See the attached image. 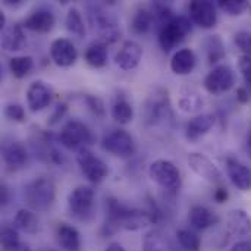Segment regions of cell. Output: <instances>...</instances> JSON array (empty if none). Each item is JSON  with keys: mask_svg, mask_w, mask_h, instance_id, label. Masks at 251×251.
Returning <instances> with one entry per match:
<instances>
[{"mask_svg": "<svg viewBox=\"0 0 251 251\" xmlns=\"http://www.w3.org/2000/svg\"><path fill=\"white\" fill-rule=\"evenodd\" d=\"M159 216L160 213L154 212V209H150V210L131 209V207L121 204L115 199H107L106 200V224L103 229L106 231V234H113L118 229L138 231L151 224H156L159 221Z\"/></svg>", "mask_w": 251, "mask_h": 251, "instance_id": "6da1fadb", "label": "cell"}, {"mask_svg": "<svg viewBox=\"0 0 251 251\" xmlns=\"http://www.w3.org/2000/svg\"><path fill=\"white\" fill-rule=\"evenodd\" d=\"M56 197V187L54 182L47 176L35 178L32 182H29L24 193L25 204L32 212H47Z\"/></svg>", "mask_w": 251, "mask_h": 251, "instance_id": "7a4b0ae2", "label": "cell"}, {"mask_svg": "<svg viewBox=\"0 0 251 251\" xmlns=\"http://www.w3.org/2000/svg\"><path fill=\"white\" fill-rule=\"evenodd\" d=\"M144 118L149 126H168L169 122L174 119V113L171 109L168 93L163 90H157L153 96L149 97L144 106Z\"/></svg>", "mask_w": 251, "mask_h": 251, "instance_id": "3957f363", "label": "cell"}, {"mask_svg": "<svg viewBox=\"0 0 251 251\" xmlns=\"http://www.w3.org/2000/svg\"><path fill=\"white\" fill-rule=\"evenodd\" d=\"M149 175L153 182H156L160 188L169 193L179 191L182 185L181 172L171 160L160 159V160L153 162L149 168Z\"/></svg>", "mask_w": 251, "mask_h": 251, "instance_id": "277c9868", "label": "cell"}, {"mask_svg": "<svg viewBox=\"0 0 251 251\" xmlns=\"http://www.w3.org/2000/svg\"><path fill=\"white\" fill-rule=\"evenodd\" d=\"M88 18L94 32H97L100 38V43L112 44L121 37L118 22L100 6H91L88 9Z\"/></svg>", "mask_w": 251, "mask_h": 251, "instance_id": "5b68a950", "label": "cell"}, {"mask_svg": "<svg viewBox=\"0 0 251 251\" xmlns=\"http://www.w3.org/2000/svg\"><path fill=\"white\" fill-rule=\"evenodd\" d=\"M59 141L63 147L69 150H81L94 143V135L84 122L78 119H71L62 128L59 134Z\"/></svg>", "mask_w": 251, "mask_h": 251, "instance_id": "8992f818", "label": "cell"}, {"mask_svg": "<svg viewBox=\"0 0 251 251\" xmlns=\"http://www.w3.org/2000/svg\"><path fill=\"white\" fill-rule=\"evenodd\" d=\"M191 19L185 16H175L171 22L159 28V44L165 51H171L181 44L188 32H191Z\"/></svg>", "mask_w": 251, "mask_h": 251, "instance_id": "52a82bcc", "label": "cell"}, {"mask_svg": "<svg viewBox=\"0 0 251 251\" xmlns=\"http://www.w3.org/2000/svg\"><path fill=\"white\" fill-rule=\"evenodd\" d=\"M68 209L74 218L79 221H88L94 209V190L87 185L72 190L68 197Z\"/></svg>", "mask_w": 251, "mask_h": 251, "instance_id": "ba28073f", "label": "cell"}, {"mask_svg": "<svg viewBox=\"0 0 251 251\" xmlns=\"http://www.w3.org/2000/svg\"><path fill=\"white\" fill-rule=\"evenodd\" d=\"M76 162H78L79 169L84 174V176L93 184H100L109 175L107 165L100 157H97L94 153H91L87 147L78 150Z\"/></svg>", "mask_w": 251, "mask_h": 251, "instance_id": "9c48e42d", "label": "cell"}, {"mask_svg": "<svg viewBox=\"0 0 251 251\" xmlns=\"http://www.w3.org/2000/svg\"><path fill=\"white\" fill-rule=\"evenodd\" d=\"M101 149L113 156L129 157L135 153V143L132 135L125 129H115L104 135L101 140Z\"/></svg>", "mask_w": 251, "mask_h": 251, "instance_id": "30bf717a", "label": "cell"}, {"mask_svg": "<svg viewBox=\"0 0 251 251\" xmlns=\"http://www.w3.org/2000/svg\"><path fill=\"white\" fill-rule=\"evenodd\" d=\"M235 84L234 71L228 65H219L213 68L204 78V88L210 94H224L229 91Z\"/></svg>", "mask_w": 251, "mask_h": 251, "instance_id": "8fae6325", "label": "cell"}, {"mask_svg": "<svg viewBox=\"0 0 251 251\" xmlns=\"http://www.w3.org/2000/svg\"><path fill=\"white\" fill-rule=\"evenodd\" d=\"M188 15L193 24L200 28L210 29L218 22V12L215 3L209 0H194L188 4Z\"/></svg>", "mask_w": 251, "mask_h": 251, "instance_id": "7c38bea8", "label": "cell"}, {"mask_svg": "<svg viewBox=\"0 0 251 251\" xmlns=\"http://www.w3.org/2000/svg\"><path fill=\"white\" fill-rule=\"evenodd\" d=\"M187 162H188V166L191 168V171L196 175H199L200 178H203L204 181L212 182V184H221L224 181L222 172L207 156H204L201 153H190Z\"/></svg>", "mask_w": 251, "mask_h": 251, "instance_id": "4fadbf2b", "label": "cell"}, {"mask_svg": "<svg viewBox=\"0 0 251 251\" xmlns=\"http://www.w3.org/2000/svg\"><path fill=\"white\" fill-rule=\"evenodd\" d=\"M50 57L54 65L60 68H69L76 62L78 51L75 44L68 38H57L50 46Z\"/></svg>", "mask_w": 251, "mask_h": 251, "instance_id": "5bb4252c", "label": "cell"}, {"mask_svg": "<svg viewBox=\"0 0 251 251\" xmlns=\"http://www.w3.org/2000/svg\"><path fill=\"white\" fill-rule=\"evenodd\" d=\"M53 99V91L43 81L32 82L26 90V104L31 112L37 113L46 109Z\"/></svg>", "mask_w": 251, "mask_h": 251, "instance_id": "9a60e30c", "label": "cell"}, {"mask_svg": "<svg viewBox=\"0 0 251 251\" xmlns=\"http://www.w3.org/2000/svg\"><path fill=\"white\" fill-rule=\"evenodd\" d=\"M143 57V49L135 41H125L115 56L116 65L122 71H132L140 65Z\"/></svg>", "mask_w": 251, "mask_h": 251, "instance_id": "2e32d148", "label": "cell"}, {"mask_svg": "<svg viewBox=\"0 0 251 251\" xmlns=\"http://www.w3.org/2000/svg\"><path fill=\"white\" fill-rule=\"evenodd\" d=\"M226 174L240 191L251 190V169L234 157L226 159Z\"/></svg>", "mask_w": 251, "mask_h": 251, "instance_id": "e0dca14e", "label": "cell"}, {"mask_svg": "<svg viewBox=\"0 0 251 251\" xmlns=\"http://www.w3.org/2000/svg\"><path fill=\"white\" fill-rule=\"evenodd\" d=\"M56 24V18L54 13L51 10L47 9H37L35 12H32L22 24L24 28L34 31V32H50L53 29Z\"/></svg>", "mask_w": 251, "mask_h": 251, "instance_id": "ac0fdd59", "label": "cell"}, {"mask_svg": "<svg viewBox=\"0 0 251 251\" xmlns=\"http://www.w3.org/2000/svg\"><path fill=\"white\" fill-rule=\"evenodd\" d=\"M226 229L234 237H246L251 232V219L246 210L234 209L226 216Z\"/></svg>", "mask_w": 251, "mask_h": 251, "instance_id": "d6986e66", "label": "cell"}, {"mask_svg": "<svg viewBox=\"0 0 251 251\" xmlns=\"http://www.w3.org/2000/svg\"><path fill=\"white\" fill-rule=\"evenodd\" d=\"M1 156H3V162L10 169H21L22 166H25V163L28 160L26 149L19 141H13V143L3 146Z\"/></svg>", "mask_w": 251, "mask_h": 251, "instance_id": "ffe728a7", "label": "cell"}, {"mask_svg": "<svg viewBox=\"0 0 251 251\" xmlns=\"http://www.w3.org/2000/svg\"><path fill=\"white\" fill-rule=\"evenodd\" d=\"M26 43L24 26L19 24H12L1 31V47L6 51L22 50Z\"/></svg>", "mask_w": 251, "mask_h": 251, "instance_id": "44dd1931", "label": "cell"}, {"mask_svg": "<svg viewBox=\"0 0 251 251\" xmlns=\"http://www.w3.org/2000/svg\"><path fill=\"white\" fill-rule=\"evenodd\" d=\"M213 125H215V116L213 115H210V113L199 115L187 124L185 137L188 141L194 143L199 138H201L203 135H206L212 129Z\"/></svg>", "mask_w": 251, "mask_h": 251, "instance_id": "7402d4cb", "label": "cell"}, {"mask_svg": "<svg viewBox=\"0 0 251 251\" xmlns=\"http://www.w3.org/2000/svg\"><path fill=\"white\" fill-rule=\"evenodd\" d=\"M190 224L197 231H204L219 222V218L216 213H213L206 206L196 204L190 209Z\"/></svg>", "mask_w": 251, "mask_h": 251, "instance_id": "603a6c76", "label": "cell"}, {"mask_svg": "<svg viewBox=\"0 0 251 251\" xmlns=\"http://www.w3.org/2000/svg\"><path fill=\"white\" fill-rule=\"evenodd\" d=\"M196 68V54L191 49L178 50L171 60V69L176 75H188Z\"/></svg>", "mask_w": 251, "mask_h": 251, "instance_id": "cb8c5ba5", "label": "cell"}, {"mask_svg": "<svg viewBox=\"0 0 251 251\" xmlns=\"http://www.w3.org/2000/svg\"><path fill=\"white\" fill-rule=\"evenodd\" d=\"M57 241L60 247L66 251H79L81 250V237L79 232L68 225V224H60L57 226Z\"/></svg>", "mask_w": 251, "mask_h": 251, "instance_id": "d4e9b609", "label": "cell"}, {"mask_svg": "<svg viewBox=\"0 0 251 251\" xmlns=\"http://www.w3.org/2000/svg\"><path fill=\"white\" fill-rule=\"evenodd\" d=\"M143 251H175V249L168 235H165L162 231L154 229L144 237Z\"/></svg>", "mask_w": 251, "mask_h": 251, "instance_id": "484cf974", "label": "cell"}, {"mask_svg": "<svg viewBox=\"0 0 251 251\" xmlns=\"http://www.w3.org/2000/svg\"><path fill=\"white\" fill-rule=\"evenodd\" d=\"M15 226L26 234H35L40 228V221L37 218V215L29 210V209H21L18 210L15 219Z\"/></svg>", "mask_w": 251, "mask_h": 251, "instance_id": "4316f807", "label": "cell"}, {"mask_svg": "<svg viewBox=\"0 0 251 251\" xmlns=\"http://www.w3.org/2000/svg\"><path fill=\"white\" fill-rule=\"evenodd\" d=\"M85 62L93 68H103L107 63V46L97 41L87 47L85 50Z\"/></svg>", "mask_w": 251, "mask_h": 251, "instance_id": "83f0119b", "label": "cell"}, {"mask_svg": "<svg viewBox=\"0 0 251 251\" xmlns=\"http://www.w3.org/2000/svg\"><path fill=\"white\" fill-rule=\"evenodd\" d=\"M110 113H112V118L121 125H126L132 122V118H134V109L125 97H118L115 100V103L112 104Z\"/></svg>", "mask_w": 251, "mask_h": 251, "instance_id": "f1b7e54d", "label": "cell"}, {"mask_svg": "<svg viewBox=\"0 0 251 251\" xmlns=\"http://www.w3.org/2000/svg\"><path fill=\"white\" fill-rule=\"evenodd\" d=\"M154 24V16H153V12L150 9H146V7H140L134 16H132V21H131V26L132 29L137 32V34H144L147 32Z\"/></svg>", "mask_w": 251, "mask_h": 251, "instance_id": "f546056e", "label": "cell"}, {"mask_svg": "<svg viewBox=\"0 0 251 251\" xmlns=\"http://www.w3.org/2000/svg\"><path fill=\"white\" fill-rule=\"evenodd\" d=\"M34 68V60L31 56H15L9 60V69L12 75L18 79L25 78Z\"/></svg>", "mask_w": 251, "mask_h": 251, "instance_id": "4dcf8cb0", "label": "cell"}, {"mask_svg": "<svg viewBox=\"0 0 251 251\" xmlns=\"http://www.w3.org/2000/svg\"><path fill=\"white\" fill-rule=\"evenodd\" d=\"M206 53H207L209 63H218L219 60H222L226 56L224 41H222V38L219 35L207 37V40H206Z\"/></svg>", "mask_w": 251, "mask_h": 251, "instance_id": "1f68e13d", "label": "cell"}, {"mask_svg": "<svg viewBox=\"0 0 251 251\" xmlns=\"http://www.w3.org/2000/svg\"><path fill=\"white\" fill-rule=\"evenodd\" d=\"M65 24H66V29L71 34H74L76 37H84L85 35V24H84L81 12L76 7H71L68 10Z\"/></svg>", "mask_w": 251, "mask_h": 251, "instance_id": "d6a6232c", "label": "cell"}, {"mask_svg": "<svg viewBox=\"0 0 251 251\" xmlns=\"http://www.w3.org/2000/svg\"><path fill=\"white\" fill-rule=\"evenodd\" d=\"M201 106H203V99L197 91L190 90V88L182 91L181 99H179V107L184 112L193 113V112H197Z\"/></svg>", "mask_w": 251, "mask_h": 251, "instance_id": "836d02e7", "label": "cell"}, {"mask_svg": "<svg viewBox=\"0 0 251 251\" xmlns=\"http://www.w3.org/2000/svg\"><path fill=\"white\" fill-rule=\"evenodd\" d=\"M178 241L181 244V247L185 251H200L201 249V240L200 237L190 231V229H181L176 232Z\"/></svg>", "mask_w": 251, "mask_h": 251, "instance_id": "e575fe53", "label": "cell"}, {"mask_svg": "<svg viewBox=\"0 0 251 251\" xmlns=\"http://www.w3.org/2000/svg\"><path fill=\"white\" fill-rule=\"evenodd\" d=\"M218 7L229 16H238L250 7V3L246 0H219Z\"/></svg>", "mask_w": 251, "mask_h": 251, "instance_id": "d590c367", "label": "cell"}, {"mask_svg": "<svg viewBox=\"0 0 251 251\" xmlns=\"http://www.w3.org/2000/svg\"><path fill=\"white\" fill-rule=\"evenodd\" d=\"M0 241H1V250H10L16 246L21 244L19 241V235L18 232L13 229V228H4L1 231V235H0Z\"/></svg>", "mask_w": 251, "mask_h": 251, "instance_id": "8d00e7d4", "label": "cell"}, {"mask_svg": "<svg viewBox=\"0 0 251 251\" xmlns=\"http://www.w3.org/2000/svg\"><path fill=\"white\" fill-rule=\"evenodd\" d=\"M237 47L243 51L244 56L251 57V32L249 31H238L234 38Z\"/></svg>", "mask_w": 251, "mask_h": 251, "instance_id": "74e56055", "label": "cell"}, {"mask_svg": "<svg viewBox=\"0 0 251 251\" xmlns=\"http://www.w3.org/2000/svg\"><path fill=\"white\" fill-rule=\"evenodd\" d=\"M4 116L13 122H24L25 121V110L18 103H10L4 107Z\"/></svg>", "mask_w": 251, "mask_h": 251, "instance_id": "f35d334b", "label": "cell"}, {"mask_svg": "<svg viewBox=\"0 0 251 251\" xmlns=\"http://www.w3.org/2000/svg\"><path fill=\"white\" fill-rule=\"evenodd\" d=\"M238 68H240V72H241L246 84L251 87V57L243 54L238 60Z\"/></svg>", "mask_w": 251, "mask_h": 251, "instance_id": "ab89813d", "label": "cell"}, {"mask_svg": "<svg viewBox=\"0 0 251 251\" xmlns=\"http://www.w3.org/2000/svg\"><path fill=\"white\" fill-rule=\"evenodd\" d=\"M85 103H87V106L90 107V110H91L93 113H96L97 116H103V115H104V104H103V101H101L99 97L87 94V96H85Z\"/></svg>", "mask_w": 251, "mask_h": 251, "instance_id": "60d3db41", "label": "cell"}, {"mask_svg": "<svg viewBox=\"0 0 251 251\" xmlns=\"http://www.w3.org/2000/svg\"><path fill=\"white\" fill-rule=\"evenodd\" d=\"M228 197H229L228 190H226V188H224V187H221V188L215 190V193H213V199H215V201H216V203H219V204L225 203V201L228 200Z\"/></svg>", "mask_w": 251, "mask_h": 251, "instance_id": "b9f144b4", "label": "cell"}, {"mask_svg": "<svg viewBox=\"0 0 251 251\" xmlns=\"http://www.w3.org/2000/svg\"><path fill=\"white\" fill-rule=\"evenodd\" d=\"M66 112V106L65 104H59L57 107H56V112H54V115L51 116V121H50V124L53 125V124H56L62 116H63V113Z\"/></svg>", "mask_w": 251, "mask_h": 251, "instance_id": "7bdbcfd3", "label": "cell"}, {"mask_svg": "<svg viewBox=\"0 0 251 251\" xmlns=\"http://www.w3.org/2000/svg\"><path fill=\"white\" fill-rule=\"evenodd\" d=\"M249 91L246 90V88H243V87H240L238 90H237V100L240 101V103H247L249 101Z\"/></svg>", "mask_w": 251, "mask_h": 251, "instance_id": "ee69618b", "label": "cell"}, {"mask_svg": "<svg viewBox=\"0 0 251 251\" xmlns=\"http://www.w3.org/2000/svg\"><path fill=\"white\" fill-rule=\"evenodd\" d=\"M231 251H251V244L246 243V241H240L231 249Z\"/></svg>", "mask_w": 251, "mask_h": 251, "instance_id": "f6af8a7d", "label": "cell"}, {"mask_svg": "<svg viewBox=\"0 0 251 251\" xmlns=\"http://www.w3.org/2000/svg\"><path fill=\"white\" fill-rule=\"evenodd\" d=\"M0 203H1V206H4L7 203V188H6V185L0 187Z\"/></svg>", "mask_w": 251, "mask_h": 251, "instance_id": "bcb514c9", "label": "cell"}, {"mask_svg": "<svg viewBox=\"0 0 251 251\" xmlns=\"http://www.w3.org/2000/svg\"><path fill=\"white\" fill-rule=\"evenodd\" d=\"M106 251H126L119 243H112V244H109L107 246V249Z\"/></svg>", "mask_w": 251, "mask_h": 251, "instance_id": "7dc6e473", "label": "cell"}, {"mask_svg": "<svg viewBox=\"0 0 251 251\" xmlns=\"http://www.w3.org/2000/svg\"><path fill=\"white\" fill-rule=\"evenodd\" d=\"M246 149H247V154H249V157H250V159H251V129H250V131H249V134H247Z\"/></svg>", "mask_w": 251, "mask_h": 251, "instance_id": "c3c4849f", "label": "cell"}, {"mask_svg": "<svg viewBox=\"0 0 251 251\" xmlns=\"http://www.w3.org/2000/svg\"><path fill=\"white\" fill-rule=\"evenodd\" d=\"M4 251H31L29 250V247L26 246V244H19V246H16V247H13V249H10V250H4Z\"/></svg>", "mask_w": 251, "mask_h": 251, "instance_id": "681fc988", "label": "cell"}]
</instances>
